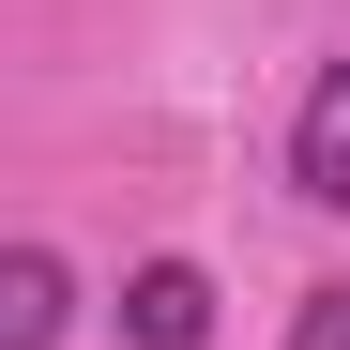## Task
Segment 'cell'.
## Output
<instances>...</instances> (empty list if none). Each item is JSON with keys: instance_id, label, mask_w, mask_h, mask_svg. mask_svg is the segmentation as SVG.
I'll return each mask as SVG.
<instances>
[{"instance_id": "277c9868", "label": "cell", "mask_w": 350, "mask_h": 350, "mask_svg": "<svg viewBox=\"0 0 350 350\" xmlns=\"http://www.w3.org/2000/svg\"><path fill=\"white\" fill-rule=\"evenodd\" d=\"M289 350H350V274H320V289H305V320H289Z\"/></svg>"}, {"instance_id": "7a4b0ae2", "label": "cell", "mask_w": 350, "mask_h": 350, "mask_svg": "<svg viewBox=\"0 0 350 350\" xmlns=\"http://www.w3.org/2000/svg\"><path fill=\"white\" fill-rule=\"evenodd\" d=\"M289 198L350 213V62H320V77H305V122H289Z\"/></svg>"}, {"instance_id": "3957f363", "label": "cell", "mask_w": 350, "mask_h": 350, "mask_svg": "<svg viewBox=\"0 0 350 350\" xmlns=\"http://www.w3.org/2000/svg\"><path fill=\"white\" fill-rule=\"evenodd\" d=\"M62 320H77L62 244H16V259H0V350H62Z\"/></svg>"}, {"instance_id": "6da1fadb", "label": "cell", "mask_w": 350, "mask_h": 350, "mask_svg": "<svg viewBox=\"0 0 350 350\" xmlns=\"http://www.w3.org/2000/svg\"><path fill=\"white\" fill-rule=\"evenodd\" d=\"M122 335L137 350H213V274L198 259H137L122 274Z\"/></svg>"}]
</instances>
